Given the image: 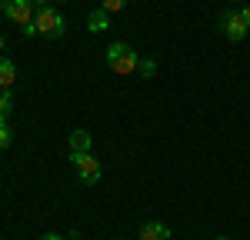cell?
I'll use <instances>...</instances> for the list:
<instances>
[{
  "instance_id": "cell-1",
  "label": "cell",
  "mask_w": 250,
  "mask_h": 240,
  "mask_svg": "<svg viewBox=\"0 0 250 240\" xmlns=\"http://www.w3.org/2000/svg\"><path fill=\"white\" fill-rule=\"evenodd\" d=\"M107 63L114 67V74L127 77V74H134L137 67H140V57H137V50L130 47V43H124V40H114V43L107 47Z\"/></svg>"
},
{
  "instance_id": "cell-2",
  "label": "cell",
  "mask_w": 250,
  "mask_h": 240,
  "mask_svg": "<svg viewBox=\"0 0 250 240\" xmlns=\"http://www.w3.org/2000/svg\"><path fill=\"white\" fill-rule=\"evenodd\" d=\"M70 167L77 170V177H80V183H97L100 180V160L90 154V150H70Z\"/></svg>"
},
{
  "instance_id": "cell-3",
  "label": "cell",
  "mask_w": 250,
  "mask_h": 240,
  "mask_svg": "<svg viewBox=\"0 0 250 240\" xmlns=\"http://www.w3.org/2000/svg\"><path fill=\"white\" fill-rule=\"evenodd\" d=\"M34 23H37L40 37H63V34H67V20H63V14H57L54 7H40L37 14H34Z\"/></svg>"
},
{
  "instance_id": "cell-4",
  "label": "cell",
  "mask_w": 250,
  "mask_h": 240,
  "mask_svg": "<svg viewBox=\"0 0 250 240\" xmlns=\"http://www.w3.org/2000/svg\"><path fill=\"white\" fill-rule=\"evenodd\" d=\"M0 10H3V17L10 20V23H17V27L34 23V14H37L27 0H0Z\"/></svg>"
},
{
  "instance_id": "cell-5",
  "label": "cell",
  "mask_w": 250,
  "mask_h": 240,
  "mask_svg": "<svg viewBox=\"0 0 250 240\" xmlns=\"http://www.w3.org/2000/svg\"><path fill=\"white\" fill-rule=\"evenodd\" d=\"M220 30H224L227 40H244L250 27H247V20L240 17V10H237V14H224L220 17Z\"/></svg>"
},
{
  "instance_id": "cell-6",
  "label": "cell",
  "mask_w": 250,
  "mask_h": 240,
  "mask_svg": "<svg viewBox=\"0 0 250 240\" xmlns=\"http://www.w3.org/2000/svg\"><path fill=\"white\" fill-rule=\"evenodd\" d=\"M140 240H170V227L160 220H147L140 227Z\"/></svg>"
},
{
  "instance_id": "cell-7",
  "label": "cell",
  "mask_w": 250,
  "mask_h": 240,
  "mask_svg": "<svg viewBox=\"0 0 250 240\" xmlns=\"http://www.w3.org/2000/svg\"><path fill=\"white\" fill-rule=\"evenodd\" d=\"M87 27H90V34H107V27H110V14L104 10V7H97L87 14Z\"/></svg>"
},
{
  "instance_id": "cell-8",
  "label": "cell",
  "mask_w": 250,
  "mask_h": 240,
  "mask_svg": "<svg viewBox=\"0 0 250 240\" xmlns=\"http://www.w3.org/2000/svg\"><path fill=\"white\" fill-rule=\"evenodd\" d=\"M14 80H17V67H14V60L0 57V90H10Z\"/></svg>"
},
{
  "instance_id": "cell-9",
  "label": "cell",
  "mask_w": 250,
  "mask_h": 240,
  "mask_svg": "<svg viewBox=\"0 0 250 240\" xmlns=\"http://www.w3.org/2000/svg\"><path fill=\"white\" fill-rule=\"evenodd\" d=\"M90 147H94V137H90V130L77 127V130L70 134V150H90Z\"/></svg>"
},
{
  "instance_id": "cell-10",
  "label": "cell",
  "mask_w": 250,
  "mask_h": 240,
  "mask_svg": "<svg viewBox=\"0 0 250 240\" xmlns=\"http://www.w3.org/2000/svg\"><path fill=\"white\" fill-rule=\"evenodd\" d=\"M10 110H14V97L0 94V120H10Z\"/></svg>"
},
{
  "instance_id": "cell-11",
  "label": "cell",
  "mask_w": 250,
  "mask_h": 240,
  "mask_svg": "<svg viewBox=\"0 0 250 240\" xmlns=\"http://www.w3.org/2000/svg\"><path fill=\"white\" fill-rule=\"evenodd\" d=\"M127 3H130V0H100V7H104L107 14H120Z\"/></svg>"
},
{
  "instance_id": "cell-12",
  "label": "cell",
  "mask_w": 250,
  "mask_h": 240,
  "mask_svg": "<svg viewBox=\"0 0 250 240\" xmlns=\"http://www.w3.org/2000/svg\"><path fill=\"white\" fill-rule=\"evenodd\" d=\"M10 140H14L10 123H7V120H0V150H3V147H10Z\"/></svg>"
},
{
  "instance_id": "cell-13",
  "label": "cell",
  "mask_w": 250,
  "mask_h": 240,
  "mask_svg": "<svg viewBox=\"0 0 250 240\" xmlns=\"http://www.w3.org/2000/svg\"><path fill=\"white\" fill-rule=\"evenodd\" d=\"M137 70H140L144 77H154V74H157V60H144V63H140Z\"/></svg>"
},
{
  "instance_id": "cell-14",
  "label": "cell",
  "mask_w": 250,
  "mask_h": 240,
  "mask_svg": "<svg viewBox=\"0 0 250 240\" xmlns=\"http://www.w3.org/2000/svg\"><path fill=\"white\" fill-rule=\"evenodd\" d=\"M20 34H23V37H37V23H27V27H20Z\"/></svg>"
},
{
  "instance_id": "cell-15",
  "label": "cell",
  "mask_w": 250,
  "mask_h": 240,
  "mask_svg": "<svg viewBox=\"0 0 250 240\" xmlns=\"http://www.w3.org/2000/svg\"><path fill=\"white\" fill-rule=\"evenodd\" d=\"M27 3H30L34 10H40V7H47V0H27Z\"/></svg>"
},
{
  "instance_id": "cell-16",
  "label": "cell",
  "mask_w": 250,
  "mask_h": 240,
  "mask_svg": "<svg viewBox=\"0 0 250 240\" xmlns=\"http://www.w3.org/2000/svg\"><path fill=\"white\" fill-rule=\"evenodd\" d=\"M240 17L247 20V27H250V3H247V7H244V10H240Z\"/></svg>"
},
{
  "instance_id": "cell-17",
  "label": "cell",
  "mask_w": 250,
  "mask_h": 240,
  "mask_svg": "<svg viewBox=\"0 0 250 240\" xmlns=\"http://www.w3.org/2000/svg\"><path fill=\"white\" fill-rule=\"evenodd\" d=\"M40 240H63V237H60V234H43Z\"/></svg>"
},
{
  "instance_id": "cell-18",
  "label": "cell",
  "mask_w": 250,
  "mask_h": 240,
  "mask_svg": "<svg viewBox=\"0 0 250 240\" xmlns=\"http://www.w3.org/2000/svg\"><path fill=\"white\" fill-rule=\"evenodd\" d=\"M213 240H230V237H224V234H220V237H213Z\"/></svg>"
},
{
  "instance_id": "cell-19",
  "label": "cell",
  "mask_w": 250,
  "mask_h": 240,
  "mask_svg": "<svg viewBox=\"0 0 250 240\" xmlns=\"http://www.w3.org/2000/svg\"><path fill=\"white\" fill-rule=\"evenodd\" d=\"M3 43H7V40H3V37H0V50H3Z\"/></svg>"
},
{
  "instance_id": "cell-20",
  "label": "cell",
  "mask_w": 250,
  "mask_h": 240,
  "mask_svg": "<svg viewBox=\"0 0 250 240\" xmlns=\"http://www.w3.org/2000/svg\"><path fill=\"white\" fill-rule=\"evenodd\" d=\"M60 3H67V0H60Z\"/></svg>"
}]
</instances>
